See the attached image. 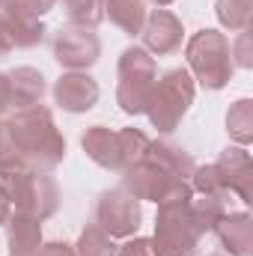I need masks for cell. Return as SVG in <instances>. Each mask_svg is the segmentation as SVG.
<instances>
[{
    "label": "cell",
    "mask_w": 253,
    "mask_h": 256,
    "mask_svg": "<svg viewBox=\"0 0 253 256\" xmlns=\"http://www.w3.org/2000/svg\"><path fill=\"white\" fill-rule=\"evenodd\" d=\"M12 143L18 149V158L27 170H54L66 158V137L54 122V114L42 104L15 110L12 120H6Z\"/></svg>",
    "instance_id": "cell-1"
},
{
    "label": "cell",
    "mask_w": 253,
    "mask_h": 256,
    "mask_svg": "<svg viewBox=\"0 0 253 256\" xmlns=\"http://www.w3.org/2000/svg\"><path fill=\"white\" fill-rule=\"evenodd\" d=\"M0 191L18 214L48 220L60 206V188L45 170H0Z\"/></svg>",
    "instance_id": "cell-2"
},
{
    "label": "cell",
    "mask_w": 253,
    "mask_h": 256,
    "mask_svg": "<svg viewBox=\"0 0 253 256\" xmlns=\"http://www.w3.org/2000/svg\"><path fill=\"white\" fill-rule=\"evenodd\" d=\"M188 68L194 72V80L202 90H224L232 80V57H230V39L220 30H196L185 45Z\"/></svg>",
    "instance_id": "cell-3"
},
{
    "label": "cell",
    "mask_w": 253,
    "mask_h": 256,
    "mask_svg": "<svg viewBox=\"0 0 253 256\" xmlns=\"http://www.w3.org/2000/svg\"><path fill=\"white\" fill-rule=\"evenodd\" d=\"M194 78H190L188 68H170L164 72L155 86H152V96H149V104H146V116L152 128H158L161 134H170L176 131L179 122L185 120V114L194 104Z\"/></svg>",
    "instance_id": "cell-4"
},
{
    "label": "cell",
    "mask_w": 253,
    "mask_h": 256,
    "mask_svg": "<svg viewBox=\"0 0 253 256\" xmlns=\"http://www.w3.org/2000/svg\"><path fill=\"white\" fill-rule=\"evenodd\" d=\"M190 200L158 202L155 238H152L155 256H196V244H200L202 232L190 214Z\"/></svg>",
    "instance_id": "cell-5"
},
{
    "label": "cell",
    "mask_w": 253,
    "mask_h": 256,
    "mask_svg": "<svg viewBox=\"0 0 253 256\" xmlns=\"http://www.w3.org/2000/svg\"><path fill=\"white\" fill-rule=\"evenodd\" d=\"M116 104L120 110L128 116H137V114H146V104H149V96H152V86L158 80V63L149 51L143 48H126L120 66H116Z\"/></svg>",
    "instance_id": "cell-6"
},
{
    "label": "cell",
    "mask_w": 253,
    "mask_h": 256,
    "mask_svg": "<svg viewBox=\"0 0 253 256\" xmlns=\"http://www.w3.org/2000/svg\"><path fill=\"white\" fill-rule=\"evenodd\" d=\"M122 188L137 200H149V202H167V200H190L194 188L185 179H176L170 173H164L161 167H155L152 161H140L134 167H128L122 173Z\"/></svg>",
    "instance_id": "cell-7"
},
{
    "label": "cell",
    "mask_w": 253,
    "mask_h": 256,
    "mask_svg": "<svg viewBox=\"0 0 253 256\" xmlns=\"http://www.w3.org/2000/svg\"><path fill=\"white\" fill-rule=\"evenodd\" d=\"M143 212H140V200L131 196L126 188H110V191L98 194L96 200V226L102 232H108L110 238H131L140 230Z\"/></svg>",
    "instance_id": "cell-8"
},
{
    "label": "cell",
    "mask_w": 253,
    "mask_h": 256,
    "mask_svg": "<svg viewBox=\"0 0 253 256\" xmlns=\"http://www.w3.org/2000/svg\"><path fill=\"white\" fill-rule=\"evenodd\" d=\"M102 57V39L90 27L66 24L54 33V60L68 72H86Z\"/></svg>",
    "instance_id": "cell-9"
},
{
    "label": "cell",
    "mask_w": 253,
    "mask_h": 256,
    "mask_svg": "<svg viewBox=\"0 0 253 256\" xmlns=\"http://www.w3.org/2000/svg\"><path fill=\"white\" fill-rule=\"evenodd\" d=\"M140 36H143V51H149L155 57H167L182 48L185 27L170 9H155L152 15H146Z\"/></svg>",
    "instance_id": "cell-10"
},
{
    "label": "cell",
    "mask_w": 253,
    "mask_h": 256,
    "mask_svg": "<svg viewBox=\"0 0 253 256\" xmlns=\"http://www.w3.org/2000/svg\"><path fill=\"white\" fill-rule=\"evenodd\" d=\"M98 96H102V90H98L96 78H90L86 72H66L54 84V102L66 114H86V110H92Z\"/></svg>",
    "instance_id": "cell-11"
},
{
    "label": "cell",
    "mask_w": 253,
    "mask_h": 256,
    "mask_svg": "<svg viewBox=\"0 0 253 256\" xmlns=\"http://www.w3.org/2000/svg\"><path fill=\"white\" fill-rule=\"evenodd\" d=\"M218 173H220V182L230 194H236L242 202H253V161L250 152L244 146H226L220 152V158L214 161Z\"/></svg>",
    "instance_id": "cell-12"
},
{
    "label": "cell",
    "mask_w": 253,
    "mask_h": 256,
    "mask_svg": "<svg viewBox=\"0 0 253 256\" xmlns=\"http://www.w3.org/2000/svg\"><path fill=\"white\" fill-rule=\"evenodd\" d=\"M80 146L86 158L104 170L122 173V158H120V131H110L108 126H90L80 134Z\"/></svg>",
    "instance_id": "cell-13"
},
{
    "label": "cell",
    "mask_w": 253,
    "mask_h": 256,
    "mask_svg": "<svg viewBox=\"0 0 253 256\" xmlns=\"http://www.w3.org/2000/svg\"><path fill=\"white\" fill-rule=\"evenodd\" d=\"M6 84H9V108H15V110L39 104L48 90L45 74L33 66H18V68L6 72Z\"/></svg>",
    "instance_id": "cell-14"
},
{
    "label": "cell",
    "mask_w": 253,
    "mask_h": 256,
    "mask_svg": "<svg viewBox=\"0 0 253 256\" xmlns=\"http://www.w3.org/2000/svg\"><path fill=\"white\" fill-rule=\"evenodd\" d=\"M220 244L230 256H250L253 248V220L248 212H226L214 226Z\"/></svg>",
    "instance_id": "cell-15"
},
{
    "label": "cell",
    "mask_w": 253,
    "mask_h": 256,
    "mask_svg": "<svg viewBox=\"0 0 253 256\" xmlns=\"http://www.w3.org/2000/svg\"><path fill=\"white\" fill-rule=\"evenodd\" d=\"M146 161H152L164 173H170L176 179H185V182H190L194 167H196L194 158L188 155V149H182L176 143H167V140H152L149 149H146Z\"/></svg>",
    "instance_id": "cell-16"
},
{
    "label": "cell",
    "mask_w": 253,
    "mask_h": 256,
    "mask_svg": "<svg viewBox=\"0 0 253 256\" xmlns=\"http://www.w3.org/2000/svg\"><path fill=\"white\" fill-rule=\"evenodd\" d=\"M6 244H9V256H36L39 248L45 244L39 220L15 212L6 224Z\"/></svg>",
    "instance_id": "cell-17"
},
{
    "label": "cell",
    "mask_w": 253,
    "mask_h": 256,
    "mask_svg": "<svg viewBox=\"0 0 253 256\" xmlns=\"http://www.w3.org/2000/svg\"><path fill=\"white\" fill-rule=\"evenodd\" d=\"M146 15L143 0H104V18H110L126 36H140Z\"/></svg>",
    "instance_id": "cell-18"
},
{
    "label": "cell",
    "mask_w": 253,
    "mask_h": 256,
    "mask_svg": "<svg viewBox=\"0 0 253 256\" xmlns=\"http://www.w3.org/2000/svg\"><path fill=\"white\" fill-rule=\"evenodd\" d=\"M230 196L232 194H200V200H190V214L202 236L212 232L218 220L230 212Z\"/></svg>",
    "instance_id": "cell-19"
},
{
    "label": "cell",
    "mask_w": 253,
    "mask_h": 256,
    "mask_svg": "<svg viewBox=\"0 0 253 256\" xmlns=\"http://www.w3.org/2000/svg\"><path fill=\"white\" fill-rule=\"evenodd\" d=\"M0 21H3V27H6V33H9L12 48H36V45H42V39H45V24H42V21L15 18V15H9L3 6H0Z\"/></svg>",
    "instance_id": "cell-20"
},
{
    "label": "cell",
    "mask_w": 253,
    "mask_h": 256,
    "mask_svg": "<svg viewBox=\"0 0 253 256\" xmlns=\"http://www.w3.org/2000/svg\"><path fill=\"white\" fill-rule=\"evenodd\" d=\"M226 134L238 146H248L253 140V102L250 98H238L226 110Z\"/></svg>",
    "instance_id": "cell-21"
},
{
    "label": "cell",
    "mask_w": 253,
    "mask_h": 256,
    "mask_svg": "<svg viewBox=\"0 0 253 256\" xmlns=\"http://www.w3.org/2000/svg\"><path fill=\"white\" fill-rule=\"evenodd\" d=\"M214 15H218L220 27H226L232 33H242V30L250 27L253 0H218L214 3Z\"/></svg>",
    "instance_id": "cell-22"
},
{
    "label": "cell",
    "mask_w": 253,
    "mask_h": 256,
    "mask_svg": "<svg viewBox=\"0 0 253 256\" xmlns=\"http://www.w3.org/2000/svg\"><path fill=\"white\" fill-rule=\"evenodd\" d=\"M63 3H66L68 24L96 30L104 21V0H63Z\"/></svg>",
    "instance_id": "cell-23"
},
{
    "label": "cell",
    "mask_w": 253,
    "mask_h": 256,
    "mask_svg": "<svg viewBox=\"0 0 253 256\" xmlns=\"http://www.w3.org/2000/svg\"><path fill=\"white\" fill-rule=\"evenodd\" d=\"M116 254H120V248L114 244V238L108 232H102L96 224L86 226L80 232L78 244H74V256H116Z\"/></svg>",
    "instance_id": "cell-24"
},
{
    "label": "cell",
    "mask_w": 253,
    "mask_h": 256,
    "mask_svg": "<svg viewBox=\"0 0 253 256\" xmlns=\"http://www.w3.org/2000/svg\"><path fill=\"white\" fill-rule=\"evenodd\" d=\"M149 137L140 131V128H122L120 131V158H122V173L128 167L140 164L146 158V149H149Z\"/></svg>",
    "instance_id": "cell-25"
},
{
    "label": "cell",
    "mask_w": 253,
    "mask_h": 256,
    "mask_svg": "<svg viewBox=\"0 0 253 256\" xmlns=\"http://www.w3.org/2000/svg\"><path fill=\"white\" fill-rule=\"evenodd\" d=\"M54 6V0H6L3 9L15 18H24V21H42V15H48Z\"/></svg>",
    "instance_id": "cell-26"
},
{
    "label": "cell",
    "mask_w": 253,
    "mask_h": 256,
    "mask_svg": "<svg viewBox=\"0 0 253 256\" xmlns=\"http://www.w3.org/2000/svg\"><path fill=\"white\" fill-rule=\"evenodd\" d=\"M190 188L196 194H230L220 182V173L214 164H206V167H194V176H190Z\"/></svg>",
    "instance_id": "cell-27"
},
{
    "label": "cell",
    "mask_w": 253,
    "mask_h": 256,
    "mask_svg": "<svg viewBox=\"0 0 253 256\" xmlns=\"http://www.w3.org/2000/svg\"><path fill=\"white\" fill-rule=\"evenodd\" d=\"M230 57L232 66H242V68H250L253 66V51H250V30H242L236 42H230Z\"/></svg>",
    "instance_id": "cell-28"
},
{
    "label": "cell",
    "mask_w": 253,
    "mask_h": 256,
    "mask_svg": "<svg viewBox=\"0 0 253 256\" xmlns=\"http://www.w3.org/2000/svg\"><path fill=\"white\" fill-rule=\"evenodd\" d=\"M116 256H155V250H152V238H128L126 244L120 248Z\"/></svg>",
    "instance_id": "cell-29"
},
{
    "label": "cell",
    "mask_w": 253,
    "mask_h": 256,
    "mask_svg": "<svg viewBox=\"0 0 253 256\" xmlns=\"http://www.w3.org/2000/svg\"><path fill=\"white\" fill-rule=\"evenodd\" d=\"M36 256H74V248L66 244V242H48V244L39 248Z\"/></svg>",
    "instance_id": "cell-30"
},
{
    "label": "cell",
    "mask_w": 253,
    "mask_h": 256,
    "mask_svg": "<svg viewBox=\"0 0 253 256\" xmlns=\"http://www.w3.org/2000/svg\"><path fill=\"white\" fill-rule=\"evenodd\" d=\"M9 218H12V200L0 191V226H6Z\"/></svg>",
    "instance_id": "cell-31"
},
{
    "label": "cell",
    "mask_w": 253,
    "mask_h": 256,
    "mask_svg": "<svg viewBox=\"0 0 253 256\" xmlns=\"http://www.w3.org/2000/svg\"><path fill=\"white\" fill-rule=\"evenodd\" d=\"M9 110V84H6V74L0 72V116Z\"/></svg>",
    "instance_id": "cell-32"
},
{
    "label": "cell",
    "mask_w": 253,
    "mask_h": 256,
    "mask_svg": "<svg viewBox=\"0 0 253 256\" xmlns=\"http://www.w3.org/2000/svg\"><path fill=\"white\" fill-rule=\"evenodd\" d=\"M15 48H12V42H9V33H6V27H3V21H0V60L3 57H9Z\"/></svg>",
    "instance_id": "cell-33"
},
{
    "label": "cell",
    "mask_w": 253,
    "mask_h": 256,
    "mask_svg": "<svg viewBox=\"0 0 253 256\" xmlns=\"http://www.w3.org/2000/svg\"><path fill=\"white\" fill-rule=\"evenodd\" d=\"M152 3H155L158 9H164V6H170V3H176V0H152Z\"/></svg>",
    "instance_id": "cell-34"
},
{
    "label": "cell",
    "mask_w": 253,
    "mask_h": 256,
    "mask_svg": "<svg viewBox=\"0 0 253 256\" xmlns=\"http://www.w3.org/2000/svg\"><path fill=\"white\" fill-rule=\"evenodd\" d=\"M208 256H220V254H208Z\"/></svg>",
    "instance_id": "cell-35"
},
{
    "label": "cell",
    "mask_w": 253,
    "mask_h": 256,
    "mask_svg": "<svg viewBox=\"0 0 253 256\" xmlns=\"http://www.w3.org/2000/svg\"><path fill=\"white\" fill-rule=\"evenodd\" d=\"M3 3H6V0H0V6H3Z\"/></svg>",
    "instance_id": "cell-36"
}]
</instances>
